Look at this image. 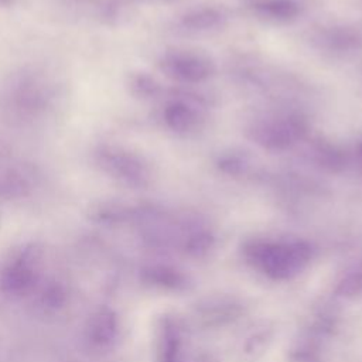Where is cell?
<instances>
[{
  "label": "cell",
  "instance_id": "cell-1",
  "mask_svg": "<svg viewBox=\"0 0 362 362\" xmlns=\"http://www.w3.org/2000/svg\"><path fill=\"white\" fill-rule=\"evenodd\" d=\"M249 262L262 273L273 279H287L300 272L310 259L308 246L296 243L260 242L249 247Z\"/></svg>",
  "mask_w": 362,
  "mask_h": 362
},
{
  "label": "cell",
  "instance_id": "cell-2",
  "mask_svg": "<svg viewBox=\"0 0 362 362\" xmlns=\"http://www.w3.org/2000/svg\"><path fill=\"white\" fill-rule=\"evenodd\" d=\"M96 164L109 177L130 185H143L150 180L147 163L136 153L123 147H102L96 153Z\"/></svg>",
  "mask_w": 362,
  "mask_h": 362
},
{
  "label": "cell",
  "instance_id": "cell-3",
  "mask_svg": "<svg viewBox=\"0 0 362 362\" xmlns=\"http://www.w3.org/2000/svg\"><path fill=\"white\" fill-rule=\"evenodd\" d=\"M304 133L303 120L288 115L260 120L252 129L255 141L269 150H286L296 144Z\"/></svg>",
  "mask_w": 362,
  "mask_h": 362
},
{
  "label": "cell",
  "instance_id": "cell-4",
  "mask_svg": "<svg viewBox=\"0 0 362 362\" xmlns=\"http://www.w3.org/2000/svg\"><path fill=\"white\" fill-rule=\"evenodd\" d=\"M161 71L171 79L184 83H199L212 76L214 62L201 52L171 51L160 61Z\"/></svg>",
  "mask_w": 362,
  "mask_h": 362
},
{
  "label": "cell",
  "instance_id": "cell-5",
  "mask_svg": "<svg viewBox=\"0 0 362 362\" xmlns=\"http://www.w3.org/2000/svg\"><path fill=\"white\" fill-rule=\"evenodd\" d=\"M45 83L38 82L35 78H23L8 92L10 102L7 105L11 113L23 119V116H35L44 109L48 100Z\"/></svg>",
  "mask_w": 362,
  "mask_h": 362
},
{
  "label": "cell",
  "instance_id": "cell-6",
  "mask_svg": "<svg viewBox=\"0 0 362 362\" xmlns=\"http://www.w3.org/2000/svg\"><path fill=\"white\" fill-rule=\"evenodd\" d=\"M164 120L171 130L177 133H185L194 130L198 126L199 115L188 103L175 100L165 106Z\"/></svg>",
  "mask_w": 362,
  "mask_h": 362
},
{
  "label": "cell",
  "instance_id": "cell-7",
  "mask_svg": "<svg viewBox=\"0 0 362 362\" xmlns=\"http://www.w3.org/2000/svg\"><path fill=\"white\" fill-rule=\"evenodd\" d=\"M253 10L273 20H290L298 13V7L293 0H256Z\"/></svg>",
  "mask_w": 362,
  "mask_h": 362
},
{
  "label": "cell",
  "instance_id": "cell-8",
  "mask_svg": "<svg viewBox=\"0 0 362 362\" xmlns=\"http://www.w3.org/2000/svg\"><path fill=\"white\" fill-rule=\"evenodd\" d=\"M222 20V16L212 10V8H205V10H198L192 14H189L185 18V24L195 30H208L211 27H216Z\"/></svg>",
  "mask_w": 362,
  "mask_h": 362
},
{
  "label": "cell",
  "instance_id": "cell-9",
  "mask_svg": "<svg viewBox=\"0 0 362 362\" xmlns=\"http://www.w3.org/2000/svg\"><path fill=\"white\" fill-rule=\"evenodd\" d=\"M133 85L139 89V93H143V95L151 93V92H154V89H156L154 81H151V79H148V78H144V76L136 79Z\"/></svg>",
  "mask_w": 362,
  "mask_h": 362
},
{
  "label": "cell",
  "instance_id": "cell-10",
  "mask_svg": "<svg viewBox=\"0 0 362 362\" xmlns=\"http://www.w3.org/2000/svg\"><path fill=\"white\" fill-rule=\"evenodd\" d=\"M17 0H0V6H11L14 4Z\"/></svg>",
  "mask_w": 362,
  "mask_h": 362
}]
</instances>
